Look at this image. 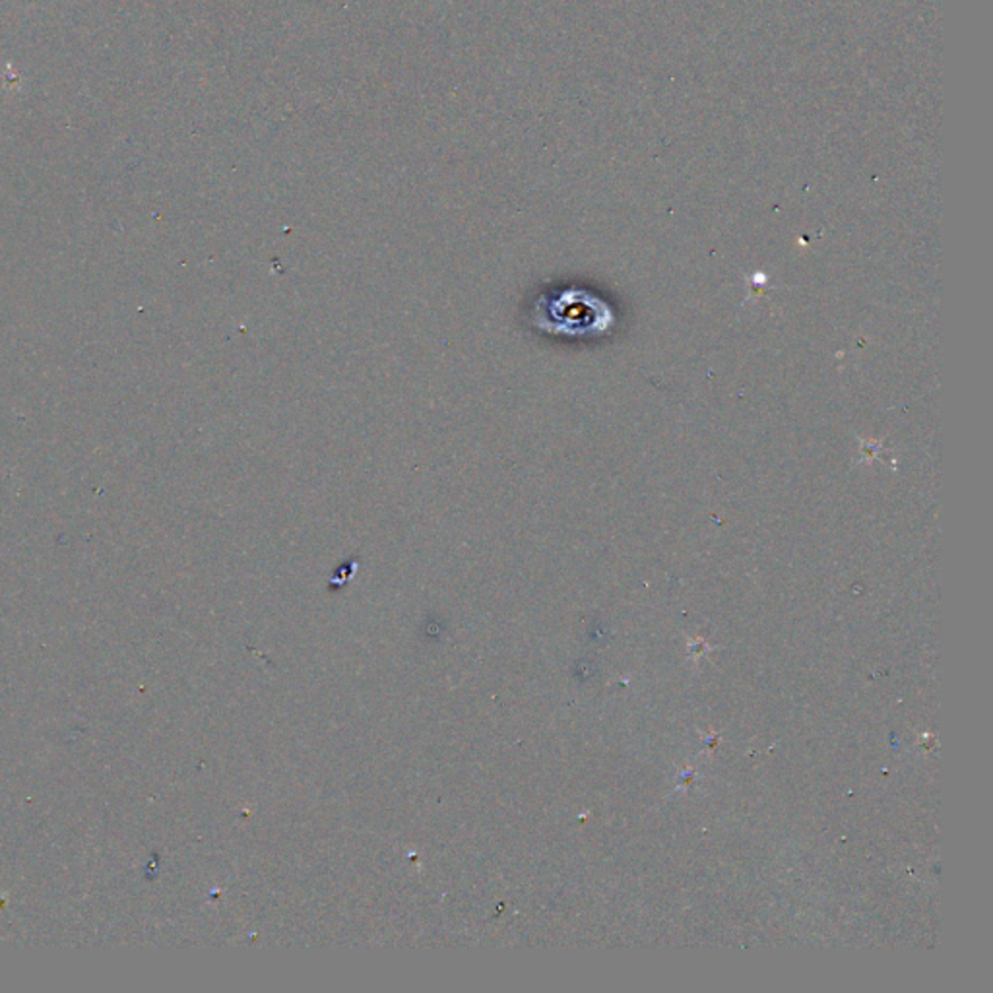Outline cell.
<instances>
[{"label": "cell", "mask_w": 993, "mask_h": 993, "mask_svg": "<svg viewBox=\"0 0 993 993\" xmlns=\"http://www.w3.org/2000/svg\"><path fill=\"white\" fill-rule=\"evenodd\" d=\"M530 325L554 336H600L608 332L615 315L602 297L582 287H563L539 295L530 310Z\"/></svg>", "instance_id": "cell-1"}]
</instances>
